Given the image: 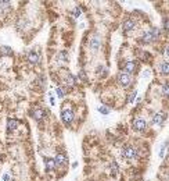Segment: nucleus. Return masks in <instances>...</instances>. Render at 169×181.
Here are the masks:
<instances>
[{"instance_id": "1", "label": "nucleus", "mask_w": 169, "mask_h": 181, "mask_svg": "<svg viewBox=\"0 0 169 181\" xmlns=\"http://www.w3.org/2000/svg\"><path fill=\"white\" fill-rule=\"evenodd\" d=\"M158 34H159V29L158 28H152L150 31H146L143 34V36H141V42L143 43H151L152 41H155L158 38Z\"/></svg>"}, {"instance_id": "2", "label": "nucleus", "mask_w": 169, "mask_h": 181, "mask_svg": "<svg viewBox=\"0 0 169 181\" xmlns=\"http://www.w3.org/2000/svg\"><path fill=\"white\" fill-rule=\"evenodd\" d=\"M137 149H135L133 146H125L122 149V156L126 159H135L137 158Z\"/></svg>"}, {"instance_id": "3", "label": "nucleus", "mask_w": 169, "mask_h": 181, "mask_svg": "<svg viewBox=\"0 0 169 181\" xmlns=\"http://www.w3.org/2000/svg\"><path fill=\"white\" fill-rule=\"evenodd\" d=\"M118 82H119L122 86L128 88L130 84H132V78H130L129 74H126V73H121L119 77H118Z\"/></svg>"}, {"instance_id": "4", "label": "nucleus", "mask_w": 169, "mask_h": 181, "mask_svg": "<svg viewBox=\"0 0 169 181\" xmlns=\"http://www.w3.org/2000/svg\"><path fill=\"white\" fill-rule=\"evenodd\" d=\"M61 119H63V121L65 124H71L72 120H74V111L69 110V109H64L61 111Z\"/></svg>"}, {"instance_id": "5", "label": "nucleus", "mask_w": 169, "mask_h": 181, "mask_svg": "<svg viewBox=\"0 0 169 181\" xmlns=\"http://www.w3.org/2000/svg\"><path fill=\"white\" fill-rule=\"evenodd\" d=\"M53 160H54L56 169H58L60 166H67V164H68V159H67V156L63 155V153H58V155L56 156Z\"/></svg>"}, {"instance_id": "6", "label": "nucleus", "mask_w": 169, "mask_h": 181, "mask_svg": "<svg viewBox=\"0 0 169 181\" xmlns=\"http://www.w3.org/2000/svg\"><path fill=\"white\" fill-rule=\"evenodd\" d=\"M136 68H137V63L135 62V60H129V62H126L125 64V73L126 74H133L136 73Z\"/></svg>"}, {"instance_id": "7", "label": "nucleus", "mask_w": 169, "mask_h": 181, "mask_svg": "<svg viewBox=\"0 0 169 181\" xmlns=\"http://www.w3.org/2000/svg\"><path fill=\"white\" fill-rule=\"evenodd\" d=\"M39 53L35 52V50H31V52L28 53V62L31 63V64H36V63H39Z\"/></svg>"}, {"instance_id": "8", "label": "nucleus", "mask_w": 169, "mask_h": 181, "mask_svg": "<svg viewBox=\"0 0 169 181\" xmlns=\"http://www.w3.org/2000/svg\"><path fill=\"white\" fill-rule=\"evenodd\" d=\"M146 127H147L146 121H144V120H141V119L135 120V123H133V128H135L136 131H143Z\"/></svg>"}, {"instance_id": "9", "label": "nucleus", "mask_w": 169, "mask_h": 181, "mask_svg": "<svg viewBox=\"0 0 169 181\" xmlns=\"http://www.w3.org/2000/svg\"><path fill=\"white\" fill-rule=\"evenodd\" d=\"M17 127H18V121H17V120H14V119H9V120H7V131H9V132L15 131V130H17Z\"/></svg>"}, {"instance_id": "10", "label": "nucleus", "mask_w": 169, "mask_h": 181, "mask_svg": "<svg viewBox=\"0 0 169 181\" xmlns=\"http://www.w3.org/2000/svg\"><path fill=\"white\" fill-rule=\"evenodd\" d=\"M32 114H33V117L37 120V121H40V120H43V119H44V116H46L44 110H42V109H35V110L32 111Z\"/></svg>"}, {"instance_id": "11", "label": "nucleus", "mask_w": 169, "mask_h": 181, "mask_svg": "<svg viewBox=\"0 0 169 181\" xmlns=\"http://www.w3.org/2000/svg\"><path fill=\"white\" fill-rule=\"evenodd\" d=\"M165 117H166L165 114H159V113L154 114V116H152V123H154V124H157V126H161Z\"/></svg>"}, {"instance_id": "12", "label": "nucleus", "mask_w": 169, "mask_h": 181, "mask_svg": "<svg viewBox=\"0 0 169 181\" xmlns=\"http://www.w3.org/2000/svg\"><path fill=\"white\" fill-rule=\"evenodd\" d=\"M0 54L2 56H11L13 49L10 46H0Z\"/></svg>"}, {"instance_id": "13", "label": "nucleus", "mask_w": 169, "mask_h": 181, "mask_svg": "<svg viewBox=\"0 0 169 181\" xmlns=\"http://www.w3.org/2000/svg\"><path fill=\"white\" fill-rule=\"evenodd\" d=\"M133 28H135V22H133L132 20H126L125 22H123V29H125L126 32H129V31H132Z\"/></svg>"}, {"instance_id": "14", "label": "nucleus", "mask_w": 169, "mask_h": 181, "mask_svg": "<svg viewBox=\"0 0 169 181\" xmlns=\"http://www.w3.org/2000/svg\"><path fill=\"white\" fill-rule=\"evenodd\" d=\"M98 46H100V39H98L97 36H94V38L90 41V47H92V50H97Z\"/></svg>"}, {"instance_id": "15", "label": "nucleus", "mask_w": 169, "mask_h": 181, "mask_svg": "<svg viewBox=\"0 0 169 181\" xmlns=\"http://www.w3.org/2000/svg\"><path fill=\"white\" fill-rule=\"evenodd\" d=\"M67 85H68V86H75V84H76V79H75V77L74 75H71V74H68V75H67Z\"/></svg>"}, {"instance_id": "16", "label": "nucleus", "mask_w": 169, "mask_h": 181, "mask_svg": "<svg viewBox=\"0 0 169 181\" xmlns=\"http://www.w3.org/2000/svg\"><path fill=\"white\" fill-rule=\"evenodd\" d=\"M46 169L49 170V171L56 169V164H54V160H53V159H46Z\"/></svg>"}, {"instance_id": "17", "label": "nucleus", "mask_w": 169, "mask_h": 181, "mask_svg": "<svg viewBox=\"0 0 169 181\" xmlns=\"http://www.w3.org/2000/svg\"><path fill=\"white\" fill-rule=\"evenodd\" d=\"M159 71H161L162 74H165V75H166V74H168V63L163 62L162 64L159 66Z\"/></svg>"}, {"instance_id": "18", "label": "nucleus", "mask_w": 169, "mask_h": 181, "mask_svg": "<svg viewBox=\"0 0 169 181\" xmlns=\"http://www.w3.org/2000/svg\"><path fill=\"white\" fill-rule=\"evenodd\" d=\"M56 94H57L58 98H64V96H65V89H64V88H60V86H58L57 89H56Z\"/></svg>"}, {"instance_id": "19", "label": "nucleus", "mask_w": 169, "mask_h": 181, "mask_svg": "<svg viewBox=\"0 0 169 181\" xmlns=\"http://www.w3.org/2000/svg\"><path fill=\"white\" fill-rule=\"evenodd\" d=\"M118 171H119V167H118V164L115 163V162H112V163H111V173L117 175Z\"/></svg>"}, {"instance_id": "20", "label": "nucleus", "mask_w": 169, "mask_h": 181, "mask_svg": "<svg viewBox=\"0 0 169 181\" xmlns=\"http://www.w3.org/2000/svg\"><path fill=\"white\" fill-rule=\"evenodd\" d=\"M0 9L2 10H9L10 9V2H0Z\"/></svg>"}, {"instance_id": "21", "label": "nucleus", "mask_w": 169, "mask_h": 181, "mask_svg": "<svg viewBox=\"0 0 169 181\" xmlns=\"http://www.w3.org/2000/svg\"><path fill=\"white\" fill-rule=\"evenodd\" d=\"M98 111H100L101 114H108L109 113V109L106 107V106H100V107H98Z\"/></svg>"}, {"instance_id": "22", "label": "nucleus", "mask_w": 169, "mask_h": 181, "mask_svg": "<svg viewBox=\"0 0 169 181\" xmlns=\"http://www.w3.org/2000/svg\"><path fill=\"white\" fill-rule=\"evenodd\" d=\"M58 58H61L63 62H68V56H67L65 52H61L60 54H58Z\"/></svg>"}, {"instance_id": "23", "label": "nucleus", "mask_w": 169, "mask_h": 181, "mask_svg": "<svg viewBox=\"0 0 169 181\" xmlns=\"http://www.w3.org/2000/svg\"><path fill=\"white\" fill-rule=\"evenodd\" d=\"M79 78L83 79L85 82L87 81V77H86V73H85V70H80V71H79Z\"/></svg>"}, {"instance_id": "24", "label": "nucleus", "mask_w": 169, "mask_h": 181, "mask_svg": "<svg viewBox=\"0 0 169 181\" xmlns=\"http://www.w3.org/2000/svg\"><path fill=\"white\" fill-rule=\"evenodd\" d=\"M162 94L165 95V96H168V82H163V85H162Z\"/></svg>"}, {"instance_id": "25", "label": "nucleus", "mask_w": 169, "mask_h": 181, "mask_svg": "<svg viewBox=\"0 0 169 181\" xmlns=\"http://www.w3.org/2000/svg\"><path fill=\"white\" fill-rule=\"evenodd\" d=\"M166 145H168V143H166V142H163V146H162V149H161V152H159V158H163V155H165Z\"/></svg>"}, {"instance_id": "26", "label": "nucleus", "mask_w": 169, "mask_h": 181, "mask_svg": "<svg viewBox=\"0 0 169 181\" xmlns=\"http://www.w3.org/2000/svg\"><path fill=\"white\" fill-rule=\"evenodd\" d=\"M79 15H80V9H75L74 10V17H79Z\"/></svg>"}, {"instance_id": "27", "label": "nucleus", "mask_w": 169, "mask_h": 181, "mask_svg": "<svg viewBox=\"0 0 169 181\" xmlns=\"http://www.w3.org/2000/svg\"><path fill=\"white\" fill-rule=\"evenodd\" d=\"M136 95H137V92H132V95H130V98H129V102H133V99H135Z\"/></svg>"}, {"instance_id": "28", "label": "nucleus", "mask_w": 169, "mask_h": 181, "mask_svg": "<svg viewBox=\"0 0 169 181\" xmlns=\"http://www.w3.org/2000/svg\"><path fill=\"white\" fill-rule=\"evenodd\" d=\"M3 181H10L9 174H3Z\"/></svg>"}]
</instances>
